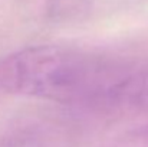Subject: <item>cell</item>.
<instances>
[{
	"instance_id": "1",
	"label": "cell",
	"mask_w": 148,
	"mask_h": 147,
	"mask_svg": "<svg viewBox=\"0 0 148 147\" xmlns=\"http://www.w3.org/2000/svg\"><path fill=\"white\" fill-rule=\"evenodd\" d=\"M130 74L98 55L58 45L17 50L0 62V88L55 102H94L125 92Z\"/></svg>"
}]
</instances>
